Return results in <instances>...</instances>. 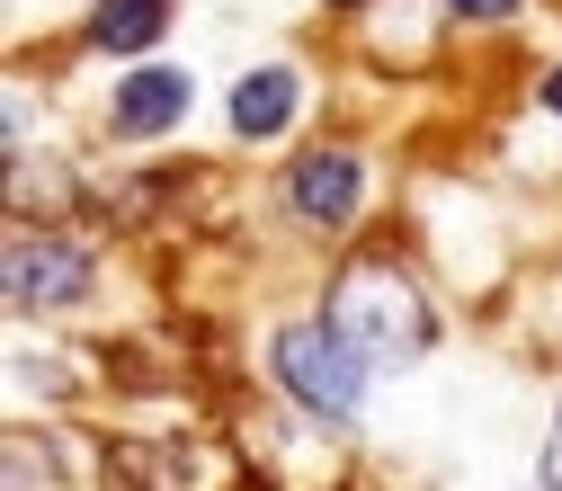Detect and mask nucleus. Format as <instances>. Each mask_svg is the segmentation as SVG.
<instances>
[{"label":"nucleus","instance_id":"nucleus-1","mask_svg":"<svg viewBox=\"0 0 562 491\" xmlns=\"http://www.w3.org/2000/svg\"><path fill=\"white\" fill-rule=\"evenodd\" d=\"M330 322H339V339L358 348L375 376L411 367L419 348H429V295H419L393 259H358V268H348L330 287Z\"/></svg>","mask_w":562,"mask_h":491},{"label":"nucleus","instance_id":"nucleus-2","mask_svg":"<svg viewBox=\"0 0 562 491\" xmlns=\"http://www.w3.org/2000/svg\"><path fill=\"white\" fill-rule=\"evenodd\" d=\"M268 358H277V384H286L313 420H358L367 411V376L375 367L339 339V322H286Z\"/></svg>","mask_w":562,"mask_h":491},{"label":"nucleus","instance_id":"nucleus-3","mask_svg":"<svg viewBox=\"0 0 562 491\" xmlns=\"http://www.w3.org/2000/svg\"><path fill=\"white\" fill-rule=\"evenodd\" d=\"M90 295V259L72 242H45V233H19L10 242V304L19 313H63Z\"/></svg>","mask_w":562,"mask_h":491},{"label":"nucleus","instance_id":"nucleus-4","mask_svg":"<svg viewBox=\"0 0 562 491\" xmlns=\"http://www.w3.org/2000/svg\"><path fill=\"white\" fill-rule=\"evenodd\" d=\"M286 205L304 224H348L367 205V161L358 153H339V144H322V153H304L295 170H286Z\"/></svg>","mask_w":562,"mask_h":491},{"label":"nucleus","instance_id":"nucleus-5","mask_svg":"<svg viewBox=\"0 0 562 491\" xmlns=\"http://www.w3.org/2000/svg\"><path fill=\"white\" fill-rule=\"evenodd\" d=\"M188 99H196V81L179 72V63H144V72H125V81H116L108 125H116V134H170V125L188 116Z\"/></svg>","mask_w":562,"mask_h":491},{"label":"nucleus","instance_id":"nucleus-6","mask_svg":"<svg viewBox=\"0 0 562 491\" xmlns=\"http://www.w3.org/2000/svg\"><path fill=\"white\" fill-rule=\"evenodd\" d=\"M295 108H304V81L286 72V63H268V72H250L233 90V134H241V144H268V134L295 125Z\"/></svg>","mask_w":562,"mask_h":491},{"label":"nucleus","instance_id":"nucleus-7","mask_svg":"<svg viewBox=\"0 0 562 491\" xmlns=\"http://www.w3.org/2000/svg\"><path fill=\"white\" fill-rule=\"evenodd\" d=\"M161 27H170V0H99L90 10L99 54H144V45H161Z\"/></svg>","mask_w":562,"mask_h":491},{"label":"nucleus","instance_id":"nucleus-8","mask_svg":"<svg viewBox=\"0 0 562 491\" xmlns=\"http://www.w3.org/2000/svg\"><path fill=\"white\" fill-rule=\"evenodd\" d=\"M447 10H456V19H509L518 0H447Z\"/></svg>","mask_w":562,"mask_h":491},{"label":"nucleus","instance_id":"nucleus-9","mask_svg":"<svg viewBox=\"0 0 562 491\" xmlns=\"http://www.w3.org/2000/svg\"><path fill=\"white\" fill-rule=\"evenodd\" d=\"M544 491H562V429H553V447H544Z\"/></svg>","mask_w":562,"mask_h":491},{"label":"nucleus","instance_id":"nucleus-10","mask_svg":"<svg viewBox=\"0 0 562 491\" xmlns=\"http://www.w3.org/2000/svg\"><path fill=\"white\" fill-rule=\"evenodd\" d=\"M544 108L562 116V63H553V72H544Z\"/></svg>","mask_w":562,"mask_h":491}]
</instances>
